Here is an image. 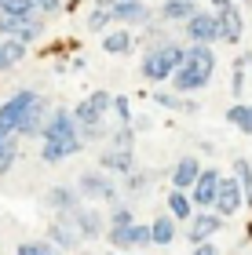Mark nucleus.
Masks as SVG:
<instances>
[{
	"label": "nucleus",
	"mask_w": 252,
	"mask_h": 255,
	"mask_svg": "<svg viewBox=\"0 0 252 255\" xmlns=\"http://www.w3.org/2000/svg\"><path fill=\"white\" fill-rule=\"evenodd\" d=\"M216 73H220V55H216L212 44H187L183 62H179L176 73H172L168 88L179 91V95H194V99H198L201 91L212 88Z\"/></svg>",
	"instance_id": "obj_1"
},
{
	"label": "nucleus",
	"mask_w": 252,
	"mask_h": 255,
	"mask_svg": "<svg viewBox=\"0 0 252 255\" xmlns=\"http://www.w3.org/2000/svg\"><path fill=\"white\" fill-rule=\"evenodd\" d=\"M110 102H113V91L91 88L88 95H81L70 106L73 121H77V131H81V138H84V146H102V142H106V135H110V128H113V121H110Z\"/></svg>",
	"instance_id": "obj_2"
},
{
	"label": "nucleus",
	"mask_w": 252,
	"mask_h": 255,
	"mask_svg": "<svg viewBox=\"0 0 252 255\" xmlns=\"http://www.w3.org/2000/svg\"><path fill=\"white\" fill-rule=\"evenodd\" d=\"M183 51H187V40L183 37H168L161 44H150V48H139V62H135V73L146 88H161L172 80V73L183 62Z\"/></svg>",
	"instance_id": "obj_3"
},
{
	"label": "nucleus",
	"mask_w": 252,
	"mask_h": 255,
	"mask_svg": "<svg viewBox=\"0 0 252 255\" xmlns=\"http://www.w3.org/2000/svg\"><path fill=\"white\" fill-rule=\"evenodd\" d=\"M73 186H77V193H81V201H88V204H106V208H113L117 201H124L117 179H113L110 171H102V168H84L81 175L73 179Z\"/></svg>",
	"instance_id": "obj_4"
},
{
	"label": "nucleus",
	"mask_w": 252,
	"mask_h": 255,
	"mask_svg": "<svg viewBox=\"0 0 252 255\" xmlns=\"http://www.w3.org/2000/svg\"><path fill=\"white\" fill-rule=\"evenodd\" d=\"M40 99H44V91H37V88H15L11 91V95L0 102V135H15L22 128V121L37 110Z\"/></svg>",
	"instance_id": "obj_5"
},
{
	"label": "nucleus",
	"mask_w": 252,
	"mask_h": 255,
	"mask_svg": "<svg viewBox=\"0 0 252 255\" xmlns=\"http://www.w3.org/2000/svg\"><path fill=\"white\" fill-rule=\"evenodd\" d=\"M62 219L77 230V234H81L84 245H88V241H102V234H106V208H95V204H88V201H81L77 208H70Z\"/></svg>",
	"instance_id": "obj_6"
},
{
	"label": "nucleus",
	"mask_w": 252,
	"mask_h": 255,
	"mask_svg": "<svg viewBox=\"0 0 252 255\" xmlns=\"http://www.w3.org/2000/svg\"><path fill=\"white\" fill-rule=\"evenodd\" d=\"M102 241L113 248V252H146L154 248L150 241V223H128V226H106V234H102Z\"/></svg>",
	"instance_id": "obj_7"
},
{
	"label": "nucleus",
	"mask_w": 252,
	"mask_h": 255,
	"mask_svg": "<svg viewBox=\"0 0 252 255\" xmlns=\"http://www.w3.org/2000/svg\"><path fill=\"white\" fill-rule=\"evenodd\" d=\"M44 33H48V18L44 15H33V18H11V15H0V37L7 40H18L33 48V44L44 40Z\"/></svg>",
	"instance_id": "obj_8"
},
{
	"label": "nucleus",
	"mask_w": 252,
	"mask_h": 255,
	"mask_svg": "<svg viewBox=\"0 0 252 255\" xmlns=\"http://www.w3.org/2000/svg\"><path fill=\"white\" fill-rule=\"evenodd\" d=\"M183 40L187 44H220V26H216V11L212 7H198L194 15L183 22Z\"/></svg>",
	"instance_id": "obj_9"
},
{
	"label": "nucleus",
	"mask_w": 252,
	"mask_h": 255,
	"mask_svg": "<svg viewBox=\"0 0 252 255\" xmlns=\"http://www.w3.org/2000/svg\"><path fill=\"white\" fill-rule=\"evenodd\" d=\"M106 11H110L113 26H128V29H139L150 18H157V7L146 4V0H110Z\"/></svg>",
	"instance_id": "obj_10"
},
{
	"label": "nucleus",
	"mask_w": 252,
	"mask_h": 255,
	"mask_svg": "<svg viewBox=\"0 0 252 255\" xmlns=\"http://www.w3.org/2000/svg\"><path fill=\"white\" fill-rule=\"evenodd\" d=\"M84 149H88V146H84V138H81V135H73V138H40L37 157H40V164L59 168V164H66V160L81 157Z\"/></svg>",
	"instance_id": "obj_11"
},
{
	"label": "nucleus",
	"mask_w": 252,
	"mask_h": 255,
	"mask_svg": "<svg viewBox=\"0 0 252 255\" xmlns=\"http://www.w3.org/2000/svg\"><path fill=\"white\" fill-rule=\"evenodd\" d=\"M216 26H220V44L242 48V40H245V7L238 4V0H231L227 7L216 11Z\"/></svg>",
	"instance_id": "obj_12"
},
{
	"label": "nucleus",
	"mask_w": 252,
	"mask_h": 255,
	"mask_svg": "<svg viewBox=\"0 0 252 255\" xmlns=\"http://www.w3.org/2000/svg\"><path fill=\"white\" fill-rule=\"evenodd\" d=\"M220 179H223V171L216 168V164H205V168H201L198 182L190 186V201H194V208H198V212H212L216 193H220Z\"/></svg>",
	"instance_id": "obj_13"
},
{
	"label": "nucleus",
	"mask_w": 252,
	"mask_h": 255,
	"mask_svg": "<svg viewBox=\"0 0 252 255\" xmlns=\"http://www.w3.org/2000/svg\"><path fill=\"white\" fill-rule=\"evenodd\" d=\"M212 212L220 215V219H234V215H242V212H245L242 186H238V179L231 175V171H223V179H220V193H216Z\"/></svg>",
	"instance_id": "obj_14"
},
{
	"label": "nucleus",
	"mask_w": 252,
	"mask_h": 255,
	"mask_svg": "<svg viewBox=\"0 0 252 255\" xmlns=\"http://www.w3.org/2000/svg\"><path fill=\"white\" fill-rule=\"evenodd\" d=\"M223 223H227V219H220L216 212H194L190 223H183V226H187V230H183V241H187L190 248L194 245H205V241H212L223 230Z\"/></svg>",
	"instance_id": "obj_15"
},
{
	"label": "nucleus",
	"mask_w": 252,
	"mask_h": 255,
	"mask_svg": "<svg viewBox=\"0 0 252 255\" xmlns=\"http://www.w3.org/2000/svg\"><path fill=\"white\" fill-rule=\"evenodd\" d=\"M201 168H205V160H201L198 153H179L176 160H172V168H168V186L190 193V186H194L198 175H201Z\"/></svg>",
	"instance_id": "obj_16"
},
{
	"label": "nucleus",
	"mask_w": 252,
	"mask_h": 255,
	"mask_svg": "<svg viewBox=\"0 0 252 255\" xmlns=\"http://www.w3.org/2000/svg\"><path fill=\"white\" fill-rule=\"evenodd\" d=\"M95 168L110 171L113 179H121V175H128V171L135 168V149H113V146L102 142L95 149Z\"/></svg>",
	"instance_id": "obj_17"
},
{
	"label": "nucleus",
	"mask_w": 252,
	"mask_h": 255,
	"mask_svg": "<svg viewBox=\"0 0 252 255\" xmlns=\"http://www.w3.org/2000/svg\"><path fill=\"white\" fill-rule=\"evenodd\" d=\"M99 48L106 51V55H113V59H128V55H135V29H128V26H113V29H106L99 37Z\"/></svg>",
	"instance_id": "obj_18"
},
{
	"label": "nucleus",
	"mask_w": 252,
	"mask_h": 255,
	"mask_svg": "<svg viewBox=\"0 0 252 255\" xmlns=\"http://www.w3.org/2000/svg\"><path fill=\"white\" fill-rule=\"evenodd\" d=\"M55 110V102L48 99V95H44L40 102H37V110H33L29 113V117L26 121H22V128H18V138H22V142H40V135H44V124H48V113Z\"/></svg>",
	"instance_id": "obj_19"
},
{
	"label": "nucleus",
	"mask_w": 252,
	"mask_h": 255,
	"mask_svg": "<svg viewBox=\"0 0 252 255\" xmlns=\"http://www.w3.org/2000/svg\"><path fill=\"white\" fill-rule=\"evenodd\" d=\"M48 241H51V245L59 248V252H66V255H73V252H81V248H84L81 234H77V230L66 223L62 215H55V219H51V226H48Z\"/></svg>",
	"instance_id": "obj_20"
},
{
	"label": "nucleus",
	"mask_w": 252,
	"mask_h": 255,
	"mask_svg": "<svg viewBox=\"0 0 252 255\" xmlns=\"http://www.w3.org/2000/svg\"><path fill=\"white\" fill-rule=\"evenodd\" d=\"M73 135H81V131H77V121H73L70 106H55L48 113V124H44L40 138H73Z\"/></svg>",
	"instance_id": "obj_21"
},
{
	"label": "nucleus",
	"mask_w": 252,
	"mask_h": 255,
	"mask_svg": "<svg viewBox=\"0 0 252 255\" xmlns=\"http://www.w3.org/2000/svg\"><path fill=\"white\" fill-rule=\"evenodd\" d=\"M44 204L51 208V215H66L70 208L81 204V193H77L73 182H59V186H51L48 193H44Z\"/></svg>",
	"instance_id": "obj_22"
},
{
	"label": "nucleus",
	"mask_w": 252,
	"mask_h": 255,
	"mask_svg": "<svg viewBox=\"0 0 252 255\" xmlns=\"http://www.w3.org/2000/svg\"><path fill=\"white\" fill-rule=\"evenodd\" d=\"M198 7H201V0H161V4H157V18H161L165 26H183Z\"/></svg>",
	"instance_id": "obj_23"
},
{
	"label": "nucleus",
	"mask_w": 252,
	"mask_h": 255,
	"mask_svg": "<svg viewBox=\"0 0 252 255\" xmlns=\"http://www.w3.org/2000/svg\"><path fill=\"white\" fill-rule=\"evenodd\" d=\"M154 179H157V175H154L150 168H132L128 175H121V179H117V186H121V193H124V201H132V197L150 193Z\"/></svg>",
	"instance_id": "obj_24"
},
{
	"label": "nucleus",
	"mask_w": 252,
	"mask_h": 255,
	"mask_svg": "<svg viewBox=\"0 0 252 255\" xmlns=\"http://www.w3.org/2000/svg\"><path fill=\"white\" fill-rule=\"evenodd\" d=\"M150 241H154V248H172V245L179 241V223H176L168 212L154 215V219H150Z\"/></svg>",
	"instance_id": "obj_25"
},
{
	"label": "nucleus",
	"mask_w": 252,
	"mask_h": 255,
	"mask_svg": "<svg viewBox=\"0 0 252 255\" xmlns=\"http://www.w3.org/2000/svg\"><path fill=\"white\" fill-rule=\"evenodd\" d=\"M223 121L234 128L238 135H245V138H252V102H245V99H238V102H231V106L223 110Z\"/></svg>",
	"instance_id": "obj_26"
},
{
	"label": "nucleus",
	"mask_w": 252,
	"mask_h": 255,
	"mask_svg": "<svg viewBox=\"0 0 252 255\" xmlns=\"http://www.w3.org/2000/svg\"><path fill=\"white\" fill-rule=\"evenodd\" d=\"M165 208H168V215L176 219L179 226H183V223H190V215L198 212L187 190H172V186H168V193H165Z\"/></svg>",
	"instance_id": "obj_27"
},
{
	"label": "nucleus",
	"mask_w": 252,
	"mask_h": 255,
	"mask_svg": "<svg viewBox=\"0 0 252 255\" xmlns=\"http://www.w3.org/2000/svg\"><path fill=\"white\" fill-rule=\"evenodd\" d=\"M146 99L165 113H183V99L187 95H179V91H172L168 84H161V88H146Z\"/></svg>",
	"instance_id": "obj_28"
},
{
	"label": "nucleus",
	"mask_w": 252,
	"mask_h": 255,
	"mask_svg": "<svg viewBox=\"0 0 252 255\" xmlns=\"http://www.w3.org/2000/svg\"><path fill=\"white\" fill-rule=\"evenodd\" d=\"M18 157H22V138L18 135H0V179L11 175Z\"/></svg>",
	"instance_id": "obj_29"
},
{
	"label": "nucleus",
	"mask_w": 252,
	"mask_h": 255,
	"mask_svg": "<svg viewBox=\"0 0 252 255\" xmlns=\"http://www.w3.org/2000/svg\"><path fill=\"white\" fill-rule=\"evenodd\" d=\"M168 29H172V26H165L161 18H150L146 26H139V29H135V44H139V48H150V44H161V40H168V37H172Z\"/></svg>",
	"instance_id": "obj_30"
},
{
	"label": "nucleus",
	"mask_w": 252,
	"mask_h": 255,
	"mask_svg": "<svg viewBox=\"0 0 252 255\" xmlns=\"http://www.w3.org/2000/svg\"><path fill=\"white\" fill-rule=\"evenodd\" d=\"M231 175L238 179V186H242L245 208H252V160L249 157H234L231 160Z\"/></svg>",
	"instance_id": "obj_31"
},
{
	"label": "nucleus",
	"mask_w": 252,
	"mask_h": 255,
	"mask_svg": "<svg viewBox=\"0 0 252 255\" xmlns=\"http://www.w3.org/2000/svg\"><path fill=\"white\" fill-rule=\"evenodd\" d=\"M110 121H113V124H128V128H132V121H135V102H132V95H124V91H113Z\"/></svg>",
	"instance_id": "obj_32"
},
{
	"label": "nucleus",
	"mask_w": 252,
	"mask_h": 255,
	"mask_svg": "<svg viewBox=\"0 0 252 255\" xmlns=\"http://www.w3.org/2000/svg\"><path fill=\"white\" fill-rule=\"evenodd\" d=\"M84 29H88V33H95V37H102L106 29H113L110 11H106V7H88V15H84Z\"/></svg>",
	"instance_id": "obj_33"
},
{
	"label": "nucleus",
	"mask_w": 252,
	"mask_h": 255,
	"mask_svg": "<svg viewBox=\"0 0 252 255\" xmlns=\"http://www.w3.org/2000/svg\"><path fill=\"white\" fill-rule=\"evenodd\" d=\"M135 208H132V201H117L113 208H106V226H128V223H135Z\"/></svg>",
	"instance_id": "obj_34"
},
{
	"label": "nucleus",
	"mask_w": 252,
	"mask_h": 255,
	"mask_svg": "<svg viewBox=\"0 0 252 255\" xmlns=\"http://www.w3.org/2000/svg\"><path fill=\"white\" fill-rule=\"evenodd\" d=\"M15 255H66V252H59L48 237H33V241H22L15 248Z\"/></svg>",
	"instance_id": "obj_35"
},
{
	"label": "nucleus",
	"mask_w": 252,
	"mask_h": 255,
	"mask_svg": "<svg viewBox=\"0 0 252 255\" xmlns=\"http://www.w3.org/2000/svg\"><path fill=\"white\" fill-rule=\"evenodd\" d=\"M106 146H113V149H135V131L128 124H113L110 135H106Z\"/></svg>",
	"instance_id": "obj_36"
},
{
	"label": "nucleus",
	"mask_w": 252,
	"mask_h": 255,
	"mask_svg": "<svg viewBox=\"0 0 252 255\" xmlns=\"http://www.w3.org/2000/svg\"><path fill=\"white\" fill-rule=\"evenodd\" d=\"M0 15H11V18H33L40 15L33 7V0H0Z\"/></svg>",
	"instance_id": "obj_37"
},
{
	"label": "nucleus",
	"mask_w": 252,
	"mask_h": 255,
	"mask_svg": "<svg viewBox=\"0 0 252 255\" xmlns=\"http://www.w3.org/2000/svg\"><path fill=\"white\" fill-rule=\"evenodd\" d=\"M249 80H252V69H238L231 66V99H245L249 95Z\"/></svg>",
	"instance_id": "obj_38"
},
{
	"label": "nucleus",
	"mask_w": 252,
	"mask_h": 255,
	"mask_svg": "<svg viewBox=\"0 0 252 255\" xmlns=\"http://www.w3.org/2000/svg\"><path fill=\"white\" fill-rule=\"evenodd\" d=\"M33 7H37L40 15L51 22V18H59L62 11H66V0H33Z\"/></svg>",
	"instance_id": "obj_39"
},
{
	"label": "nucleus",
	"mask_w": 252,
	"mask_h": 255,
	"mask_svg": "<svg viewBox=\"0 0 252 255\" xmlns=\"http://www.w3.org/2000/svg\"><path fill=\"white\" fill-rule=\"evenodd\" d=\"M150 128H154V117H150V113H135V121H132V131H135V135L150 131Z\"/></svg>",
	"instance_id": "obj_40"
},
{
	"label": "nucleus",
	"mask_w": 252,
	"mask_h": 255,
	"mask_svg": "<svg viewBox=\"0 0 252 255\" xmlns=\"http://www.w3.org/2000/svg\"><path fill=\"white\" fill-rule=\"evenodd\" d=\"M190 255H220V245H216V241H205V245H194Z\"/></svg>",
	"instance_id": "obj_41"
},
{
	"label": "nucleus",
	"mask_w": 252,
	"mask_h": 255,
	"mask_svg": "<svg viewBox=\"0 0 252 255\" xmlns=\"http://www.w3.org/2000/svg\"><path fill=\"white\" fill-rule=\"evenodd\" d=\"M198 113H201V102L194 95H187V99H183V117H198Z\"/></svg>",
	"instance_id": "obj_42"
},
{
	"label": "nucleus",
	"mask_w": 252,
	"mask_h": 255,
	"mask_svg": "<svg viewBox=\"0 0 252 255\" xmlns=\"http://www.w3.org/2000/svg\"><path fill=\"white\" fill-rule=\"evenodd\" d=\"M216 153H220V146H216L212 138H201L198 142V157H216Z\"/></svg>",
	"instance_id": "obj_43"
},
{
	"label": "nucleus",
	"mask_w": 252,
	"mask_h": 255,
	"mask_svg": "<svg viewBox=\"0 0 252 255\" xmlns=\"http://www.w3.org/2000/svg\"><path fill=\"white\" fill-rule=\"evenodd\" d=\"M66 62H70V73H84L88 69V55L81 51V55H73V59H66Z\"/></svg>",
	"instance_id": "obj_44"
},
{
	"label": "nucleus",
	"mask_w": 252,
	"mask_h": 255,
	"mask_svg": "<svg viewBox=\"0 0 252 255\" xmlns=\"http://www.w3.org/2000/svg\"><path fill=\"white\" fill-rule=\"evenodd\" d=\"M11 69H18V66L11 62V55H7V48H4V40H0V73H11Z\"/></svg>",
	"instance_id": "obj_45"
},
{
	"label": "nucleus",
	"mask_w": 252,
	"mask_h": 255,
	"mask_svg": "<svg viewBox=\"0 0 252 255\" xmlns=\"http://www.w3.org/2000/svg\"><path fill=\"white\" fill-rule=\"evenodd\" d=\"M231 66H238V69H252V51H238V59H234Z\"/></svg>",
	"instance_id": "obj_46"
},
{
	"label": "nucleus",
	"mask_w": 252,
	"mask_h": 255,
	"mask_svg": "<svg viewBox=\"0 0 252 255\" xmlns=\"http://www.w3.org/2000/svg\"><path fill=\"white\" fill-rule=\"evenodd\" d=\"M231 0H205V7H212V11H220V7H227Z\"/></svg>",
	"instance_id": "obj_47"
},
{
	"label": "nucleus",
	"mask_w": 252,
	"mask_h": 255,
	"mask_svg": "<svg viewBox=\"0 0 252 255\" xmlns=\"http://www.w3.org/2000/svg\"><path fill=\"white\" fill-rule=\"evenodd\" d=\"M91 7H110V0H91Z\"/></svg>",
	"instance_id": "obj_48"
},
{
	"label": "nucleus",
	"mask_w": 252,
	"mask_h": 255,
	"mask_svg": "<svg viewBox=\"0 0 252 255\" xmlns=\"http://www.w3.org/2000/svg\"><path fill=\"white\" fill-rule=\"evenodd\" d=\"M238 4H242V7H252V0H238Z\"/></svg>",
	"instance_id": "obj_49"
},
{
	"label": "nucleus",
	"mask_w": 252,
	"mask_h": 255,
	"mask_svg": "<svg viewBox=\"0 0 252 255\" xmlns=\"http://www.w3.org/2000/svg\"><path fill=\"white\" fill-rule=\"evenodd\" d=\"M124 255H146V252H124Z\"/></svg>",
	"instance_id": "obj_50"
},
{
	"label": "nucleus",
	"mask_w": 252,
	"mask_h": 255,
	"mask_svg": "<svg viewBox=\"0 0 252 255\" xmlns=\"http://www.w3.org/2000/svg\"><path fill=\"white\" fill-rule=\"evenodd\" d=\"M106 255H124V252H113V248H110V252H106Z\"/></svg>",
	"instance_id": "obj_51"
}]
</instances>
